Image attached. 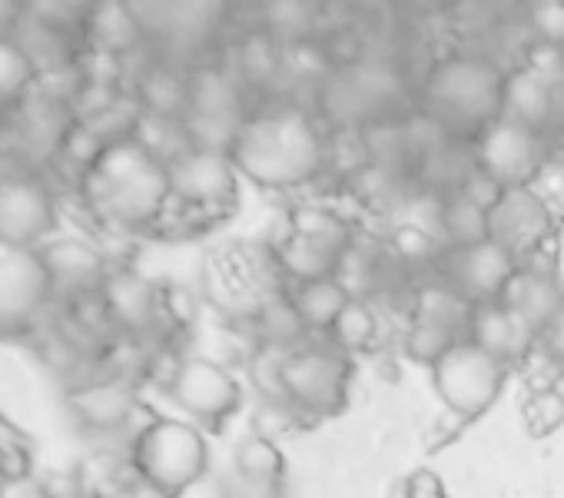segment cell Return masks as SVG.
I'll list each match as a JSON object with an SVG mask.
<instances>
[{
  "mask_svg": "<svg viewBox=\"0 0 564 498\" xmlns=\"http://www.w3.org/2000/svg\"><path fill=\"white\" fill-rule=\"evenodd\" d=\"M84 199L107 229H153L173 209L170 166L140 137L107 140L84 166Z\"/></svg>",
  "mask_w": 564,
  "mask_h": 498,
  "instance_id": "cell-1",
  "label": "cell"
},
{
  "mask_svg": "<svg viewBox=\"0 0 564 498\" xmlns=\"http://www.w3.org/2000/svg\"><path fill=\"white\" fill-rule=\"evenodd\" d=\"M229 156L242 180L269 193H293L316 183L329 163L323 127L296 107H269L249 113Z\"/></svg>",
  "mask_w": 564,
  "mask_h": 498,
  "instance_id": "cell-2",
  "label": "cell"
},
{
  "mask_svg": "<svg viewBox=\"0 0 564 498\" xmlns=\"http://www.w3.org/2000/svg\"><path fill=\"white\" fill-rule=\"evenodd\" d=\"M133 475L180 498L209 472L206 429L183 415H150L130 442Z\"/></svg>",
  "mask_w": 564,
  "mask_h": 498,
  "instance_id": "cell-3",
  "label": "cell"
},
{
  "mask_svg": "<svg viewBox=\"0 0 564 498\" xmlns=\"http://www.w3.org/2000/svg\"><path fill=\"white\" fill-rule=\"evenodd\" d=\"M356 362L329 336H316L279 359V399H286L296 415L323 422L349 405Z\"/></svg>",
  "mask_w": 564,
  "mask_h": 498,
  "instance_id": "cell-4",
  "label": "cell"
},
{
  "mask_svg": "<svg viewBox=\"0 0 564 498\" xmlns=\"http://www.w3.org/2000/svg\"><path fill=\"white\" fill-rule=\"evenodd\" d=\"M425 107L438 127L478 133L505 110V74L481 57H445L425 77Z\"/></svg>",
  "mask_w": 564,
  "mask_h": 498,
  "instance_id": "cell-5",
  "label": "cell"
},
{
  "mask_svg": "<svg viewBox=\"0 0 564 498\" xmlns=\"http://www.w3.org/2000/svg\"><path fill=\"white\" fill-rule=\"evenodd\" d=\"M429 376L448 415L462 422H475L488 409H495V402L508 386L511 369L495 356H488L485 349H478L475 343L462 339L429 369Z\"/></svg>",
  "mask_w": 564,
  "mask_h": 498,
  "instance_id": "cell-6",
  "label": "cell"
},
{
  "mask_svg": "<svg viewBox=\"0 0 564 498\" xmlns=\"http://www.w3.org/2000/svg\"><path fill=\"white\" fill-rule=\"evenodd\" d=\"M163 389H166V399L183 412V419L203 429L226 425L232 415H239L246 402L242 379L226 362L209 359V356H180Z\"/></svg>",
  "mask_w": 564,
  "mask_h": 498,
  "instance_id": "cell-7",
  "label": "cell"
},
{
  "mask_svg": "<svg viewBox=\"0 0 564 498\" xmlns=\"http://www.w3.org/2000/svg\"><path fill=\"white\" fill-rule=\"evenodd\" d=\"M166 166H170L173 209H180L183 216L219 219L223 213H229L236 206L242 176L226 150L186 147Z\"/></svg>",
  "mask_w": 564,
  "mask_h": 498,
  "instance_id": "cell-8",
  "label": "cell"
},
{
  "mask_svg": "<svg viewBox=\"0 0 564 498\" xmlns=\"http://www.w3.org/2000/svg\"><path fill=\"white\" fill-rule=\"evenodd\" d=\"M468 313L471 306L458 293H452L442 280L435 286H425L415 296L412 313L402 326V336H399L402 353L412 362L432 369L455 343L465 339Z\"/></svg>",
  "mask_w": 564,
  "mask_h": 498,
  "instance_id": "cell-9",
  "label": "cell"
},
{
  "mask_svg": "<svg viewBox=\"0 0 564 498\" xmlns=\"http://www.w3.org/2000/svg\"><path fill=\"white\" fill-rule=\"evenodd\" d=\"M54 300V283L41 249L0 242V336L31 329Z\"/></svg>",
  "mask_w": 564,
  "mask_h": 498,
  "instance_id": "cell-10",
  "label": "cell"
},
{
  "mask_svg": "<svg viewBox=\"0 0 564 498\" xmlns=\"http://www.w3.org/2000/svg\"><path fill=\"white\" fill-rule=\"evenodd\" d=\"M541 163H544L541 133H534L508 117H498L485 130L475 133L471 166L478 173H485L491 183H498L501 190L534 186Z\"/></svg>",
  "mask_w": 564,
  "mask_h": 498,
  "instance_id": "cell-11",
  "label": "cell"
},
{
  "mask_svg": "<svg viewBox=\"0 0 564 498\" xmlns=\"http://www.w3.org/2000/svg\"><path fill=\"white\" fill-rule=\"evenodd\" d=\"M242 97L239 87L226 74H199L189 84L186 94V110H183V130L193 147H209V150H226L232 147L239 127L246 123Z\"/></svg>",
  "mask_w": 564,
  "mask_h": 498,
  "instance_id": "cell-12",
  "label": "cell"
},
{
  "mask_svg": "<svg viewBox=\"0 0 564 498\" xmlns=\"http://www.w3.org/2000/svg\"><path fill=\"white\" fill-rule=\"evenodd\" d=\"M518 267H521V260L511 253V249L488 236L471 246L445 249L442 283L452 293H458L468 306H478V303L501 300L511 277L518 273Z\"/></svg>",
  "mask_w": 564,
  "mask_h": 498,
  "instance_id": "cell-13",
  "label": "cell"
},
{
  "mask_svg": "<svg viewBox=\"0 0 564 498\" xmlns=\"http://www.w3.org/2000/svg\"><path fill=\"white\" fill-rule=\"evenodd\" d=\"M554 206L534 186L501 190V196L488 209V232L501 246H508L518 260L541 257L547 239L554 236Z\"/></svg>",
  "mask_w": 564,
  "mask_h": 498,
  "instance_id": "cell-14",
  "label": "cell"
},
{
  "mask_svg": "<svg viewBox=\"0 0 564 498\" xmlns=\"http://www.w3.org/2000/svg\"><path fill=\"white\" fill-rule=\"evenodd\" d=\"M57 226V206L47 186L28 176L0 180V242L41 249Z\"/></svg>",
  "mask_w": 564,
  "mask_h": 498,
  "instance_id": "cell-15",
  "label": "cell"
},
{
  "mask_svg": "<svg viewBox=\"0 0 564 498\" xmlns=\"http://www.w3.org/2000/svg\"><path fill=\"white\" fill-rule=\"evenodd\" d=\"M100 306L107 320L127 336H153L166 320L163 293L156 290V283L133 270H110L100 290Z\"/></svg>",
  "mask_w": 564,
  "mask_h": 498,
  "instance_id": "cell-16",
  "label": "cell"
},
{
  "mask_svg": "<svg viewBox=\"0 0 564 498\" xmlns=\"http://www.w3.org/2000/svg\"><path fill=\"white\" fill-rule=\"evenodd\" d=\"M465 339L485 349L488 356H495L498 362H505L508 369L538 356V333L518 313H511L501 300L471 306Z\"/></svg>",
  "mask_w": 564,
  "mask_h": 498,
  "instance_id": "cell-17",
  "label": "cell"
},
{
  "mask_svg": "<svg viewBox=\"0 0 564 498\" xmlns=\"http://www.w3.org/2000/svg\"><path fill=\"white\" fill-rule=\"evenodd\" d=\"M140 31L173 44L203 41L223 18V0H127Z\"/></svg>",
  "mask_w": 564,
  "mask_h": 498,
  "instance_id": "cell-18",
  "label": "cell"
},
{
  "mask_svg": "<svg viewBox=\"0 0 564 498\" xmlns=\"http://www.w3.org/2000/svg\"><path fill=\"white\" fill-rule=\"evenodd\" d=\"M44 267L51 273L54 283V296H100L110 267L104 260V253L97 246H90L87 239H74V236H61V239H47L41 246Z\"/></svg>",
  "mask_w": 564,
  "mask_h": 498,
  "instance_id": "cell-19",
  "label": "cell"
},
{
  "mask_svg": "<svg viewBox=\"0 0 564 498\" xmlns=\"http://www.w3.org/2000/svg\"><path fill=\"white\" fill-rule=\"evenodd\" d=\"M501 303L511 313H518L534 333H541L547 320L564 306V283L554 273V267H547L541 257H531V260H521Z\"/></svg>",
  "mask_w": 564,
  "mask_h": 498,
  "instance_id": "cell-20",
  "label": "cell"
},
{
  "mask_svg": "<svg viewBox=\"0 0 564 498\" xmlns=\"http://www.w3.org/2000/svg\"><path fill=\"white\" fill-rule=\"evenodd\" d=\"M70 405L84 425H90L97 432H117L137 415L140 396L127 376H107V379H94V382L80 386L70 396Z\"/></svg>",
  "mask_w": 564,
  "mask_h": 498,
  "instance_id": "cell-21",
  "label": "cell"
},
{
  "mask_svg": "<svg viewBox=\"0 0 564 498\" xmlns=\"http://www.w3.org/2000/svg\"><path fill=\"white\" fill-rule=\"evenodd\" d=\"M557 113V84L541 67H521L505 77V110L501 117L544 133Z\"/></svg>",
  "mask_w": 564,
  "mask_h": 498,
  "instance_id": "cell-22",
  "label": "cell"
},
{
  "mask_svg": "<svg viewBox=\"0 0 564 498\" xmlns=\"http://www.w3.org/2000/svg\"><path fill=\"white\" fill-rule=\"evenodd\" d=\"M246 326L252 329L256 346H259V349H269V353H293V349H300L303 343L316 339V336L306 329L303 316L296 313V306H293L286 286L275 290V293H269V296L259 303V310L252 313V320H249Z\"/></svg>",
  "mask_w": 564,
  "mask_h": 498,
  "instance_id": "cell-23",
  "label": "cell"
},
{
  "mask_svg": "<svg viewBox=\"0 0 564 498\" xmlns=\"http://www.w3.org/2000/svg\"><path fill=\"white\" fill-rule=\"evenodd\" d=\"M272 249V263L282 277L286 286H296V283H310V280H323V277H336L339 270V253L333 249L300 236V232H282Z\"/></svg>",
  "mask_w": 564,
  "mask_h": 498,
  "instance_id": "cell-24",
  "label": "cell"
},
{
  "mask_svg": "<svg viewBox=\"0 0 564 498\" xmlns=\"http://www.w3.org/2000/svg\"><path fill=\"white\" fill-rule=\"evenodd\" d=\"M392 100V87L389 80L376 77H346L339 84H333L329 97H326V110L333 120L339 123H372Z\"/></svg>",
  "mask_w": 564,
  "mask_h": 498,
  "instance_id": "cell-25",
  "label": "cell"
},
{
  "mask_svg": "<svg viewBox=\"0 0 564 498\" xmlns=\"http://www.w3.org/2000/svg\"><path fill=\"white\" fill-rule=\"evenodd\" d=\"M286 293L313 336H329L339 316L346 313V306L352 303V293L339 283V277L296 283V286H286Z\"/></svg>",
  "mask_w": 564,
  "mask_h": 498,
  "instance_id": "cell-26",
  "label": "cell"
},
{
  "mask_svg": "<svg viewBox=\"0 0 564 498\" xmlns=\"http://www.w3.org/2000/svg\"><path fill=\"white\" fill-rule=\"evenodd\" d=\"M286 229L333 249V253H339V257H346L352 249V242H356V229H352L349 216H343V213H336L333 206H323V203H300L290 213Z\"/></svg>",
  "mask_w": 564,
  "mask_h": 498,
  "instance_id": "cell-27",
  "label": "cell"
},
{
  "mask_svg": "<svg viewBox=\"0 0 564 498\" xmlns=\"http://www.w3.org/2000/svg\"><path fill=\"white\" fill-rule=\"evenodd\" d=\"M438 232L445 239V249H458V246H471L488 239V206H481L478 199H471L462 190L445 193V199L438 203Z\"/></svg>",
  "mask_w": 564,
  "mask_h": 498,
  "instance_id": "cell-28",
  "label": "cell"
},
{
  "mask_svg": "<svg viewBox=\"0 0 564 498\" xmlns=\"http://www.w3.org/2000/svg\"><path fill=\"white\" fill-rule=\"evenodd\" d=\"M382 336H386V316L379 300H352L329 333V339L349 356H362L376 349Z\"/></svg>",
  "mask_w": 564,
  "mask_h": 498,
  "instance_id": "cell-29",
  "label": "cell"
},
{
  "mask_svg": "<svg viewBox=\"0 0 564 498\" xmlns=\"http://www.w3.org/2000/svg\"><path fill=\"white\" fill-rule=\"evenodd\" d=\"M229 468L249 475V478H262V481H286V455L279 448V439H269L262 432H246L229 458Z\"/></svg>",
  "mask_w": 564,
  "mask_h": 498,
  "instance_id": "cell-30",
  "label": "cell"
},
{
  "mask_svg": "<svg viewBox=\"0 0 564 498\" xmlns=\"http://www.w3.org/2000/svg\"><path fill=\"white\" fill-rule=\"evenodd\" d=\"M90 21V41L100 54H117L130 47L140 34V24L127 0H97Z\"/></svg>",
  "mask_w": 564,
  "mask_h": 498,
  "instance_id": "cell-31",
  "label": "cell"
},
{
  "mask_svg": "<svg viewBox=\"0 0 564 498\" xmlns=\"http://www.w3.org/2000/svg\"><path fill=\"white\" fill-rule=\"evenodd\" d=\"M34 74H37V67L31 64L24 47L18 41L0 37V107L24 97Z\"/></svg>",
  "mask_w": 564,
  "mask_h": 498,
  "instance_id": "cell-32",
  "label": "cell"
},
{
  "mask_svg": "<svg viewBox=\"0 0 564 498\" xmlns=\"http://www.w3.org/2000/svg\"><path fill=\"white\" fill-rule=\"evenodd\" d=\"M97 8V0H28V18L44 21L51 28H67L84 18H90Z\"/></svg>",
  "mask_w": 564,
  "mask_h": 498,
  "instance_id": "cell-33",
  "label": "cell"
},
{
  "mask_svg": "<svg viewBox=\"0 0 564 498\" xmlns=\"http://www.w3.org/2000/svg\"><path fill=\"white\" fill-rule=\"evenodd\" d=\"M524 415H528V425H531L534 432H554V429L564 422V402L541 382V386L528 396Z\"/></svg>",
  "mask_w": 564,
  "mask_h": 498,
  "instance_id": "cell-34",
  "label": "cell"
},
{
  "mask_svg": "<svg viewBox=\"0 0 564 498\" xmlns=\"http://www.w3.org/2000/svg\"><path fill=\"white\" fill-rule=\"evenodd\" d=\"M219 498H282V485L226 468V475L219 478Z\"/></svg>",
  "mask_w": 564,
  "mask_h": 498,
  "instance_id": "cell-35",
  "label": "cell"
},
{
  "mask_svg": "<svg viewBox=\"0 0 564 498\" xmlns=\"http://www.w3.org/2000/svg\"><path fill=\"white\" fill-rule=\"evenodd\" d=\"M538 359L547 366H564V306L538 333Z\"/></svg>",
  "mask_w": 564,
  "mask_h": 498,
  "instance_id": "cell-36",
  "label": "cell"
},
{
  "mask_svg": "<svg viewBox=\"0 0 564 498\" xmlns=\"http://www.w3.org/2000/svg\"><path fill=\"white\" fill-rule=\"evenodd\" d=\"M0 498H54V491L31 472H4L0 475Z\"/></svg>",
  "mask_w": 564,
  "mask_h": 498,
  "instance_id": "cell-37",
  "label": "cell"
},
{
  "mask_svg": "<svg viewBox=\"0 0 564 498\" xmlns=\"http://www.w3.org/2000/svg\"><path fill=\"white\" fill-rule=\"evenodd\" d=\"M531 18L547 41H564V0H534Z\"/></svg>",
  "mask_w": 564,
  "mask_h": 498,
  "instance_id": "cell-38",
  "label": "cell"
},
{
  "mask_svg": "<svg viewBox=\"0 0 564 498\" xmlns=\"http://www.w3.org/2000/svg\"><path fill=\"white\" fill-rule=\"evenodd\" d=\"M402 498H448V495H445V485L438 481V475H432V472H415V475L405 478Z\"/></svg>",
  "mask_w": 564,
  "mask_h": 498,
  "instance_id": "cell-39",
  "label": "cell"
},
{
  "mask_svg": "<svg viewBox=\"0 0 564 498\" xmlns=\"http://www.w3.org/2000/svg\"><path fill=\"white\" fill-rule=\"evenodd\" d=\"M100 498H173V495H166V491H160V488H153L150 481H143V478H127V481H117L113 488H107V491H100Z\"/></svg>",
  "mask_w": 564,
  "mask_h": 498,
  "instance_id": "cell-40",
  "label": "cell"
},
{
  "mask_svg": "<svg viewBox=\"0 0 564 498\" xmlns=\"http://www.w3.org/2000/svg\"><path fill=\"white\" fill-rule=\"evenodd\" d=\"M24 14H28V0H0V34L18 28Z\"/></svg>",
  "mask_w": 564,
  "mask_h": 498,
  "instance_id": "cell-41",
  "label": "cell"
},
{
  "mask_svg": "<svg viewBox=\"0 0 564 498\" xmlns=\"http://www.w3.org/2000/svg\"><path fill=\"white\" fill-rule=\"evenodd\" d=\"M541 382L564 402V366H547V376Z\"/></svg>",
  "mask_w": 564,
  "mask_h": 498,
  "instance_id": "cell-42",
  "label": "cell"
},
{
  "mask_svg": "<svg viewBox=\"0 0 564 498\" xmlns=\"http://www.w3.org/2000/svg\"><path fill=\"white\" fill-rule=\"evenodd\" d=\"M54 498H100V495L87 488H64V491H54Z\"/></svg>",
  "mask_w": 564,
  "mask_h": 498,
  "instance_id": "cell-43",
  "label": "cell"
}]
</instances>
